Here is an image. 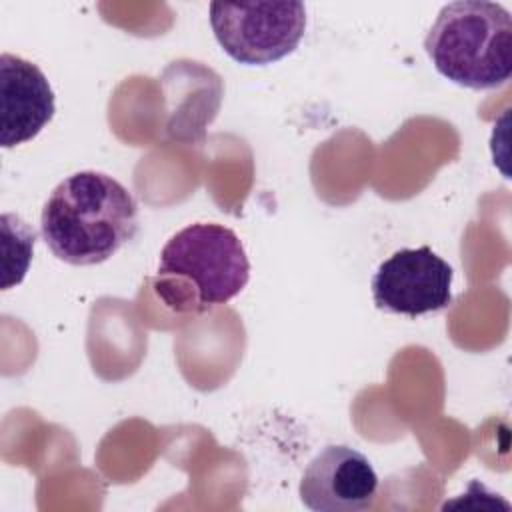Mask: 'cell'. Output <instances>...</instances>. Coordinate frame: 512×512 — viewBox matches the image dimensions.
Listing matches in <instances>:
<instances>
[{
  "label": "cell",
  "mask_w": 512,
  "mask_h": 512,
  "mask_svg": "<svg viewBox=\"0 0 512 512\" xmlns=\"http://www.w3.org/2000/svg\"><path fill=\"white\" fill-rule=\"evenodd\" d=\"M50 252L72 266L106 262L138 232V204L116 178L84 170L64 178L42 208Z\"/></svg>",
  "instance_id": "obj_1"
},
{
  "label": "cell",
  "mask_w": 512,
  "mask_h": 512,
  "mask_svg": "<svg viewBox=\"0 0 512 512\" xmlns=\"http://www.w3.org/2000/svg\"><path fill=\"white\" fill-rule=\"evenodd\" d=\"M250 280V262L234 230L196 222L162 248L152 286L178 314H202L230 302Z\"/></svg>",
  "instance_id": "obj_2"
},
{
  "label": "cell",
  "mask_w": 512,
  "mask_h": 512,
  "mask_svg": "<svg viewBox=\"0 0 512 512\" xmlns=\"http://www.w3.org/2000/svg\"><path fill=\"white\" fill-rule=\"evenodd\" d=\"M424 50L446 80L470 90L498 88L512 72V16L498 2H450L428 30Z\"/></svg>",
  "instance_id": "obj_3"
},
{
  "label": "cell",
  "mask_w": 512,
  "mask_h": 512,
  "mask_svg": "<svg viewBox=\"0 0 512 512\" xmlns=\"http://www.w3.org/2000/svg\"><path fill=\"white\" fill-rule=\"evenodd\" d=\"M210 26L232 60L264 66L296 50L306 30V8L302 2H212Z\"/></svg>",
  "instance_id": "obj_4"
},
{
  "label": "cell",
  "mask_w": 512,
  "mask_h": 512,
  "mask_svg": "<svg viewBox=\"0 0 512 512\" xmlns=\"http://www.w3.org/2000/svg\"><path fill=\"white\" fill-rule=\"evenodd\" d=\"M452 266L430 246L400 248L372 276V296L378 310L422 316L452 304Z\"/></svg>",
  "instance_id": "obj_5"
},
{
  "label": "cell",
  "mask_w": 512,
  "mask_h": 512,
  "mask_svg": "<svg viewBox=\"0 0 512 512\" xmlns=\"http://www.w3.org/2000/svg\"><path fill=\"white\" fill-rule=\"evenodd\" d=\"M378 476L370 460L356 448L330 444L304 468L300 500L314 512H358L372 506Z\"/></svg>",
  "instance_id": "obj_6"
},
{
  "label": "cell",
  "mask_w": 512,
  "mask_h": 512,
  "mask_svg": "<svg viewBox=\"0 0 512 512\" xmlns=\"http://www.w3.org/2000/svg\"><path fill=\"white\" fill-rule=\"evenodd\" d=\"M56 110L44 72L20 56H0V144L14 148L40 134Z\"/></svg>",
  "instance_id": "obj_7"
}]
</instances>
